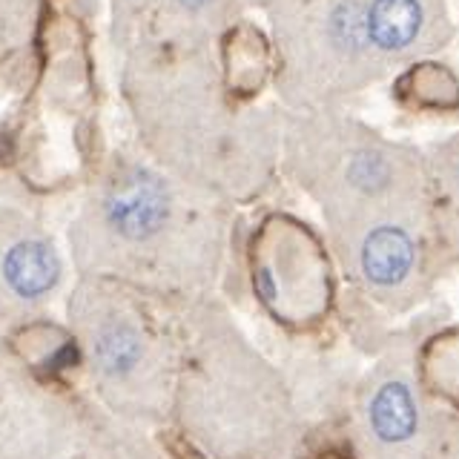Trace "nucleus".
<instances>
[{"instance_id": "nucleus-2", "label": "nucleus", "mask_w": 459, "mask_h": 459, "mask_svg": "<svg viewBox=\"0 0 459 459\" xmlns=\"http://www.w3.org/2000/svg\"><path fill=\"white\" fill-rule=\"evenodd\" d=\"M353 262L362 281L379 296H394L416 273V233L408 219L394 215V201L370 204V221L359 224Z\"/></svg>"}, {"instance_id": "nucleus-6", "label": "nucleus", "mask_w": 459, "mask_h": 459, "mask_svg": "<svg viewBox=\"0 0 459 459\" xmlns=\"http://www.w3.org/2000/svg\"><path fill=\"white\" fill-rule=\"evenodd\" d=\"M95 362L107 373L109 379H126L129 373H135L147 356V344L135 325L126 319H112L104 325L95 336Z\"/></svg>"}, {"instance_id": "nucleus-1", "label": "nucleus", "mask_w": 459, "mask_h": 459, "mask_svg": "<svg viewBox=\"0 0 459 459\" xmlns=\"http://www.w3.org/2000/svg\"><path fill=\"white\" fill-rule=\"evenodd\" d=\"M362 434L370 459H430L437 451L422 396L402 370L373 382L362 408Z\"/></svg>"}, {"instance_id": "nucleus-4", "label": "nucleus", "mask_w": 459, "mask_h": 459, "mask_svg": "<svg viewBox=\"0 0 459 459\" xmlns=\"http://www.w3.org/2000/svg\"><path fill=\"white\" fill-rule=\"evenodd\" d=\"M428 0H368V32L379 57H399L425 43L430 29Z\"/></svg>"}, {"instance_id": "nucleus-3", "label": "nucleus", "mask_w": 459, "mask_h": 459, "mask_svg": "<svg viewBox=\"0 0 459 459\" xmlns=\"http://www.w3.org/2000/svg\"><path fill=\"white\" fill-rule=\"evenodd\" d=\"M100 215L115 236L129 244H147L169 227L176 204L167 184L143 167H126L109 181L100 198Z\"/></svg>"}, {"instance_id": "nucleus-5", "label": "nucleus", "mask_w": 459, "mask_h": 459, "mask_svg": "<svg viewBox=\"0 0 459 459\" xmlns=\"http://www.w3.org/2000/svg\"><path fill=\"white\" fill-rule=\"evenodd\" d=\"M57 273H61V267H57V258L49 244L26 238V241L12 244L6 250L4 276L18 296L35 299L40 293H47L57 281Z\"/></svg>"}]
</instances>
